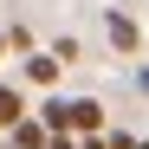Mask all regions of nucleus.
Here are the masks:
<instances>
[{
    "mask_svg": "<svg viewBox=\"0 0 149 149\" xmlns=\"http://www.w3.org/2000/svg\"><path fill=\"white\" fill-rule=\"evenodd\" d=\"M97 130H110L104 104L97 97H65V136H97Z\"/></svg>",
    "mask_w": 149,
    "mask_h": 149,
    "instance_id": "f257e3e1",
    "label": "nucleus"
},
{
    "mask_svg": "<svg viewBox=\"0 0 149 149\" xmlns=\"http://www.w3.org/2000/svg\"><path fill=\"white\" fill-rule=\"evenodd\" d=\"M104 33H110V45H117V52H136V45H143V26H136L123 7H104Z\"/></svg>",
    "mask_w": 149,
    "mask_h": 149,
    "instance_id": "f03ea898",
    "label": "nucleus"
},
{
    "mask_svg": "<svg viewBox=\"0 0 149 149\" xmlns=\"http://www.w3.org/2000/svg\"><path fill=\"white\" fill-rule=\"evenodd\" d=\"M7 149H45V130L33 117H19V123H7Z\"/></svg>",
    "mask_w": 149,
    "mask_h": 149,
    "instance_id": "7ed1b4c3",
    "label": "nucleus"
},
{
    "mask_svg": "<svg viewBox=\"0 0 149 149\" xmlns=\"http://www.w3.org/2000/svg\"><path fill=\"white\" fill-rule=\"evenodd\" d=\"M26 78L33 84H58V58L52 52H26Z\"/></svg>",
    "mask_w": 149,
    "mask_h": 149,
    "instance_id": "20e7f679",
    "label": "nucleus"
},
{
    "mask_svg": "<svg viewBox=\"0 0 149 149\" xmlns=\"http://www.w3.org/2000/svg\"><path fill=\"white\" fill-rule=\"evenodd\" d=\"M19 117H26L19 91H13V84H0V130H7V123H19Z\"/></svg>",
    "mask_w": 149,
    "mask_h": 149,
    "instance_id": "39448f33",
    "label": "nucleus"
},
{
    "mask_svg": "<svg viewBox=\"0 0 149 149\" xmlns=\"http://www.w3.org/2000/svg\"><path fill=\"white\" fill-rule=\"evenodd\" d=\"M104 149H136V136L130 130H104Z\"/></svg>",
    "mask_w": 149,
    "mask_h": 149,
    "instance_id": "423d86ee",
    "label": "nucleus"
},
{
    "mask_svg": "<svg viewBox=\"0 0 149 149\" xmlns=\"http://www.w3.org/2000/svg\"><path fill=\"white\" fill-rule=\"evenodd\" d=\"M71 143H78V149H104V130H97V136H71Z\"/></svg>",
    "mask_w": 149,
    "mask_h": 149,
    "instance_id": "0eeeda50",
    "label": "nucleus"
},
{
    "mask_svg": "<svg viewBox=\"0 0 149 149\" xmlns=\"http://www.w3.org/2000/svg\"><path fill=\"white\" fill-rule=\"evenodd\" d=\"M45 149H78V143H71V136H52V130H45Z\"/></svg>",
    "mask_w": 149,
    "mask_h": 149,
    "instance_id": "6e6552de",
    "label": "nucleus"
},
{
    "mask_svg": "<svg viewBox=\"0 0 149 149\" xmlns=\"http://www.w3.org/2000/svg\"><path fill=\"white\" fill-rule=\"evenodd\" d=\"M136 84H143V91H149V65H143V71H136Z\"/></svg>",
    "mask_w": 149,
    "mask_h": 149,
    "instance_id": "1a4fd4ad",
    "label": "nucleus"
},
{
    "mask_svg": "<svg viewBox=\"0 0 149 149\" xmlns=\"http://www.w3.org/2000/svg\"><path fill=\"white\" fill-rule=\"evenodd\" d=\"M0 52H7V39H0Z\"/></svg>",
    "mask_w": 149,
    "mask_h": 149,
    "instance_id": "9d476101",
    "label": "nucleus"
},
{
    "mask_svg": "<svg viewBox=\"0 0 149 149\" xmlns=\"http://www.w3.org/2000/svg\"><path fill=\"white\" fill-rule=\"evenodd\" d=\"M136 149H149V143H136Z\"/></svg>",
    "mask_w": 149,
    "mask_h": 149,
    "instance_id": "9b49d317",
    "label": "nucleus"
}]
</instances>
